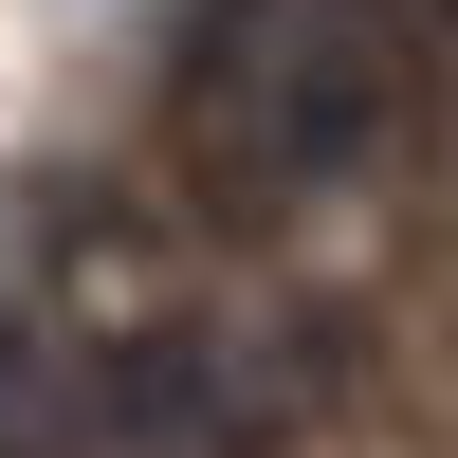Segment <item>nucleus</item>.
I'll list each match as a JSON object with an SVG mask.
<instances>
[{"label": "nucleus", "instance_id": "1", "mask_svg": "<svg viewBox=\"0 0 458 458\" xmlns=\"http://www.w3.org/2000/svg\"><path fill=\"white\" fill-rule=\"evenodd\" d=\"M386 129H403V0H257L202 55V147L239 202L349 183Z\"/></svg>", "mask_w": 458, "mask_h": 458}]
</instances>
